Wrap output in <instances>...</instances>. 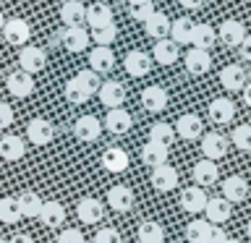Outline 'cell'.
<instances>
[{
	"instance_id": "cell-1",
	"label": "cell",
	"mask_w": 251,
	"mask_h": 243,
	"mask_svg": "<svg viewBox=\"0 0 251 243\" xmlns=\"http://www.w3.org/2000/svg\"><path fill=\"white\" fill-rule=\"evenodd\" d=\"M173 128H176V136H180L183 141H196V139L204 136V123H201V118L194 115V113L180 115Z\"/></svg>"
},
{
	"instance_id": "cell-2",
	"label": "cell",
	"mask_w": 251,
	"mask_h": 243,
	"mask_svg": "<svg viewBox=\"0 0 251 243\" xmlns=\"http://www.w3.org/2000/svg\"><path fill=\"white\" fill-rule=\"evenodd\" d=\"M26 139L37 146H45L55 139V125L47 118H31L26 125Z\"/></svg>"
},
{
	"instance_id": "cell-3",
	"label": "cell",
	"mask_w": 251,
	"mask_h": 243,
	"mask_svg": "<svg viewBox=\"0 0 251 243\" xmlns=\"http://www.w3.org/2000/svg\"><path fill=\"white\" fill-rule=\"evenodd\" d=\"M3 37H5V42L13 45V47H26L29 37H31V26L24 19H5Z\"/></svg>"
},
{
	"instance_id": "cell-4",
	"label": "cell",
	"mask_w": 251,
	"mask_h": 243,
	"mask_svg": "<svg viewBox=\"0 0 251 243\" xmlns=\"http://www.w3.org/2000/svg\"><path fill=\"white\" fill-rule=\"evenodd\" d=\"M19 63H21V71L24 73H39L45 66H47V55L42 47H34V45H26L21 47V55H19Z\"/></svg>"
},
{
	"instance_id": "cell-5",
	"label": "cell",
	"mask_w": 251,
	"mask_h": 243,
	"mask_svg": "<svg viewBox=\"0 0 251 243\" xmlns=\"http://www.w3.org/2000/svg\"><path fill=\"white\" fill-rule=\"evenodd\" d=\"M225 152H227V139L223 136V133H204L201 136L204 160L215 162V160H220V157H225Z\"/></svg>"
},
{
	"instance_id": "cell-6",
	"label": "cell",
	"mask_w": 251,
	"mask_h": 243,
	"mask_svg": "<svg viewBox=\"0 0 251 243\" xmlns=\"http://www.w3.org/2000/svg\"><path fill=\"white\" fill-rule=\"evenodd\" d=\"M100 133H102V123L94 115H81L74 123V136L78 141H86V144H89V141H97L100 139Z\"/></svg>"
},
{
	"instance_id": "cell-7",
	"label": "cell",
	"mask_w": 251,
	"mask_h": 243,
	"mask_svg": "<svg viewBox=\"0 0 251 243\" xmlns=\"http://www.w3.org/2000/svg\"><path fill=\"white\" fill-rule=\"evenodd\" d=\"M5 86H8V92H11L13 97L24 99V97H29V94L34 92V78H31L29 73H24V71L19 68V71H13V73H8Z\"/></svg>"
},
{
	"instance_id": "cell-8",
	"label": "cell",
	"mask_w": 251,
	"mask_h": 243,
	"mask_svg": "<svg viewBox=\"0 0 251 243\" xmlns=\"http://www.w3.org/2000/svg\"><path fill=\"white\" fill-rule=\"evenodd\" d=\"M204 207H207V194L199 186H191L180 194V209L188 212V215H201Z\"/></svg>"
},
{
	"instance_id": "cell-9",
	"label": "cell",
	"mask_w": 251,
	"mask_h": 243,
	"mask_svg": "<svg viewBox=\"0 0 251 243\" xmlns=\"http://www.w3.org/2000/svg\"><path fill=\"white\" fill-rule=\"evenodd\" d=\"M220 84H223L227 92H241L243 86L249 84L243 66H238V63H230V66H225L223 71H220Z\"/></svg>"
},
{
	"instance_id": "cell-10",
	"label": "cell",
	"mask_w": 251,
	"mask_h": 243,
	"mask_svg": "<svg viewBox=\"0 0 251 243\" xmlns=\"http://www.w3.org/2000/svg\"><path fill=\"white\" fill-rule=\"evenodd\" d=\"M100 102L105 107H110V110H115V107H121L123 102H126V86L121 84V81H105L100 86Z\"/></svg>"
},
{
	"instance_id": "cell-11",
	"label": "cell",
	"mask_w": 251,
	"mask_h": 243,
	"mask_svg": "<svg viewBox=\"0 0 251 243\" xmlns=\"http://www.w3.org/2000/svg\"><path fill=\"white\" fill-rule=\"evenodd\" d=\"M60 37H63V47L68 52H84L89 47V31L84 26H66Z\"/></svg>"
},
{
	"instance_id": "cell-12",
	"label": "cell",
	"mask_w": 251,
	"mask_h": 243,
	"mask_svg": "<svg viewBox=\"0 0 251 243\" xmlns=\"http://www.w3.org/2000/svg\"><path fill=\"white\" fill-rule=\"evenodd\" d=\"M233 118H235V105H233V99L217 97V99L209 102V121H212V123L225 125V123H230Z\"/></svg>"
},
{
	"instance_id": "cell-13",
	"label": "cell",
	"mask_w": 251,
	"mask_h": 243,
	"mask_svg": "<svg viewBox=\"0 0 251 243\" xmlns=\"http://www.w3.org/2000/svg\"><path fill=\"white\" fill-rule=\"evenodd\" d=\"M204 219H207L209 225H223L230 219V201H225L223 196H217V199H207V207H204Z\"/></svg>"
},
{
	"instance_id": "cell-14",
	"label": "cell",
	"mask_w": 251,
	"mask_h": 243,
	"mask_svg": "<svg viewBox=\"0 0 251 243\" xmlns=\"http://www.w3.org/2000/svg\"><path fill=\"white\" fill-rule=\"evenodd\" d=\"M76 215H78V219H81L84 225H94V222H100V219H102V215H105V207H102L100 199H92V196H86V199L78 201Z\"/></svg>"
},
{
	"instance_id": "cell-15",
	"label": "cell",
	"mask_w": 251,
	"mask_h": 243,
	"mask_svg": "<svg viewBox=\"0 0 251 243\" xmlns=\"http://www.w3.org/2000/svg\"><path fill=\"white\" fill-rule=\"evenodd\" d=\"M141 105H144L147 113H162V110L168 107V92L157 84L147 86V89L141 92Z\"/></svg>"
},
{
	"instance_id": "cell-16",
	"label": "cell",
	"mask_w": 251,
	"mask_h": 243,
	"mask_svg": "<svg viewBox=\"0 0 251 243\" xmlns=\"http://www.w3.org/2000/svg\"><path fill=\"white\" fill-rule=\"evenodd\" d=\"M217 37L223 39V45H227V47H238L243 39H246V26H243L241 21H235V19H227V21H223Z\"/></svg>"
},
{
	"instance_id": "cell-17",
	"label": "cell",
	"mask_w": 251,
	"mask_h": 243,
	"mask_svg": "<svg viewBox=\"0 0 251 243\" xmlns=\"http://www.w3.org/2000/svg\"><path fill=\"white\" fill-rule=\"evenodd\" d=\"M26 154V144H24L21 136H16V133H5L3 139H0V157L8 162H16L21 160V157Z\"/></svg>"
},
{
	"instance_id": "cell-18",
	"label": "cell",
	"mask_w": 251,
	"mask_h": 243,
	"mask_svg": "<svg viewBox=\"0 0 251 243\" xmlns=\"http://www.w3.org/2000/svg\"><path fill=\"white\" fill-rule=\"evenodd\" d=\"M89 68L94 73H110L115 68V52L110 47H94L89 52Z\"/></svg>"
},
{
	"instance_id": "cell-19",
	"label": "cell",
	"mask_w": 251,
	"mask_h": 243,
	"mask_svg": "<svg viewBox=\"0 0 251 243\" xmlns=\"http://www.w3.org/2000/svg\"><path fill=\"white\" fill-rule=\"evenodd\" d=\"M152 186L157 188V191L168 194L173 191V188L178 186V170L170 168V165H160V168L152 170Z\"/></svg>"
},
{
	"instance_id": "cell-20",
	"label": "cell",
	"mask_w": 251,
	"mask_h": 243,
	"mask_svg": "<svg viewBox=\"0 0 251 243\" xmlns=\"http://www.w3.org/2000/svg\"><path fill=\"white\" fill-rule=\"evenodd\" d=\"M60 19L66 26H84L86 21V8L81 0H66L60 5Z\"/></svg>"
},
{
	"instance_id": "cell-21",
	"label": "cell",
	"mask_w": 251,
	"mask_h": 243,
	"mask_svg": "<svg viewBox=\"0 0 251 243\" xmlns=\"http://www.w3.org/2000/svg\"><path fill=\"white\" fill-rule=\"evenodd\" d=\"M133 191L128 186H113L107 191V204H110V209H115V212H128L133 209Z\"/></svg>"
},
{
	"instance_id": "cell-22",
	"label": "cell",
	"mask_w": 251,
	"mask_h": 243,
	"mask_svg": "<svg viewBox=\"0 0 251 243\" xmlns=\"http://www.w3.org/2000/svg\"><path fill=\"white\" fill-rule=\"evenodd\" d=\"M86 24L92 29H102V26H110L113 24V8L107 3H92L86 5Z\"/></svg>"
},
{
	"instance_id": "cell-23",
	"label": "cell",
	"mask_w": 251,
	"mask_h": 243,
	"mask_svg": "<svg viewBox=\"0 0 251 243\" xmlns=\"http://www.w3.org/2000/svg\"><path fill=\"white\" fill-rule=\"evenodd\" d=\"M131 123H133V118L128 115V110H123V107H115L105 115V128L110 133H115V136H121V133L128 131Z\"/></svg>"
},
{
	"instance_id": "cell-24",
	"label": "cell",
	"mask_w": 251,
	"mask_h": 243,
	"mask_svg": "<svg viewBox=\"0 0 251 243\" xmlns=\"http://www.w3.org/2000/svg\"><path fill=\"white\" fill-rule=\"evenodd\" d=\"M126 71H128L131 76H147L149 71H152V58H149L147 52L141 50H131L128 55H126Z\"/></svg>"
},
{
	"instance_id": "cell-25",
	"label": "cell",
	"mask_w": 251,
	"mask_h": 243,
	"mask_svg": "<svg viewBox=\"0 0 251 243\" xmlns=\"http://www.w3.org/2000/svg\"><path fill=\"white\" fill-rule=\"evenodd\" d=\"M246 194H249V186H246V180H243L241 175H230L223 183V199L230 201V204L243 201V199H246Z\"/></svg>"
},
{
	"instance_id": "cell-26",
	"label": "cell",
	"mask_w": 251,
	"mask_h": 243,
	"mask_svg": "<svg viewBox=\"0 0 251 243\" xmlns=\"http://www.w3.org/2000/svg\"><path fill=\"white\" fill-rule=\"evenodd\" d=\"M217 42V31L209 26V24H194L191 29V45L196 47V50H207Z\"/></svg>"
},
{
	"instance_id": "cell-27",
	"label": "cell",
	"mask_w": 251,
	"mask_h": 243,
	"mask_svg": "<svg viewBox=\"0 0 251 243\" xmlns=\"http://www.w3.org/2000/svg\"><path fill=\"white\" fill-rule=\"evenodd\" d=\"M217 178H220V170H217L215 162L201 160V162L194 165V180H196V186H199V188H207L212 183H217Z\"/></svg>"
},
{
	"instance_id": "cell-28",
	"label": "cell",
	"mask_w": 251,
	"mask_h": 243,
	"mask_svg": "<svg viewBox=\"0 0 251 243\" xmlns=\"http://www.w3.org/2000/svg\"><path fill=\"white\" fill-rule=\"evenodd\" d=\"M168 146L154 144V141H147L144 149H141V162L149 165V168H160V165H168Z\"/></svg>"
},
{
	"instance_id": "cell-29",
	"label": "cell",
	"mask_w": 251,
	"mask_h": 243,
	"mask_svg": "<svg viewBox=\"0 0 251 243\" xmlns=\"http://www.w3.org/2000/svg\"><path fill=\"white\" fill-rule=\"evenodd\" d=\"M152 58L160 63V66H173L180 55H178V45L173 39H157L154 50H152Z\"/></svg>"
},
{
	"instance_id": "cell-30",
	"label": "cell",
	"mask_w": 251,
	"mask_h": 243,
	"mask_svg": "<svg viewBox=\"0 0 251 243\" xmlns=\"http://www.w3.org/2000/svg\"><path fill=\"white\" fill-rule=\"evenodd\" d=\"M212 66V58H209V52L207 50H188L186 55V71L188 73H194V76H201V73H207Z\"/></svg>"
},
{
	"instance_id": "cell-31",
	"label": "cell",
	"mask_w": 251,
	"mask_h": 243,
	"mask_svg": "<svg viewBox=\"0 0 251 243\" xmlns=\"http://www.w3.org/2000/svg\"><path fill=\"white\" fill-rule=\"evenodd\" d=\"M102 165H105V170H110V172H123L128 168V154H126V149H121V146H110V149H105V154H102Z\"/></svg>"
},
{
	"instance_id": "cell-32",
	"label": "cell",
	"mask_w": 251,
	"mask_h": 243,
	"mask_svg": "<svg viewBox=\"0 0 251 243\" xmlns=\"http://www.w3.org/2000/svg\"><path fill=\"white\" fill-rule=\"evenodd\" d=\"M144 26H147V34L154 37V39H168V34H170V19L160 11H154L144 21Z\"/></svg>"
},
{
	"instance_id": "cell-33",
	"label": "cell",
	"mask_w": 251,
	"mask_h": 243,
	"mask_svg": "<svg viewBox=\"0 0 251 243\" xmlns=\"http://www.w3.org/2000/svg\"><path fill=\"white\" fill-rule=\"evenodd\" d=\"M39 219H42V225H47V227H60L63 219H66V209H63L60 201H45L42 212H39Z\"/></svg>"
},
{
	"instance_id": "cell-34",
	"label": "cell",
	"mask_w": 251,
	"mask_h": 243,
	"mask_svg": "<svg viewBox=\"0 0 251 243\" xmlns=\"http://www.w3.org/2000/svg\"><path fill=\"white\" fill-rule=\"evenodd\" d=\"M191 29H194V24L186 19H176V21H170V39L176 42L178 47L180 45H188L191 42Z\"/></svg>"
},
{
	"instance_id": "cell-35",
	"label": "cell",
	"mask_w": 251,
	"mask_h": 243,
	"mask_svg": "<svg viewBox=\"0 0 251 243\" xmlns=\"http://www.w3.org/2000/svg\"><path fill=\"white\" fill-rule=\"evenodd\" d=\"M136 235H139V241H141V243H162L165 230H162V225H160V222H154V219H147V222H141V225H139Z\"/></svg>"
},
{
	"instance_id": "cell-36",
	"label": "cell",
	"mask_w": 251,
	"mask_h": 243,
	"mask_svg": "<svg viewBox=\"0 0 251 243\" xmlns=\"http://www.w3.org/2000/svg\"><path fill=\"white\" fill-rule=\"evenodd\" d=\"M19 219H21L19 199H13V196H5V199H0V222H5V225H16Z\"/></svg>"
},
{
	"instance_id": "cell-37",
	"label": "cell",
	"mask_w": 251,
	"mask_h": 243,
	"mask_svg": "<svg viewBox=\"0 0 251 243\" xmlns=\"http://www.w3.org/2000/svg\"><path fill=\"white\" fill-rule=\"evenodd\" d=\"M42 199L34 194V191H24L19 196V207H21V217H39V212H42Z\"/></svg>"
},
{
	"instance_id": "cell-38",
	"label": "cell",
	"mask_w": 251,
	"mask_h": 243,
	"mask_svg": "<svg viewBox=\"0 0 251 243\" xmlns=\"http://www.w3.org/2000/svg\"><path fill=\"white\" fill-rule=\"evenodd\" d=\"M173 139H176V128H173L170 123H154L152 128H149V141H154V144H162V146L170 149Z\"/></svg>"
},
{
	"instance_id": "cell-39",
	"label": "cell",
	"mask_w": 251,
	"mask_h": 243,
	"mask_svg": "<svg viewBox=\"0 0 251 243\" xmlns=\"http://www.w3.org/2000/svg\"><path fill=\"white\" fill-rule=\"evenodd\" d=\"M74 78H76V81L84 86L89 97H92V94H97V92H100V86H102V81H100V73H94L92 68H86V71H78V73H76Z\"/></svg>"
},
{
	"instance_id": "cell-40",
	"label": "cell",
	"mask_w": 251,
	"mask_h": 243,
	"mask_svg": "<svg viewBox=\"0 0 251 243\" xmlns=\"http://www.w3.org/2000/svg\"><path fill=\"white\" fill-rule=\"evenodd\" d=\"M115 37H118V26H115V24L89 31V39H94V42H97V47H110V45L115 42Z\"/></svg>"
},
{
	"instance_id": "cell-41",
	"label": "cell",
	"mask_w": 251,
	"mask_h": 243,
	"mask_svg": "<svg viewBox=\"0 0 251 243\" xmlns=\"http://www.w3.org/2000/svg\"><path fill=\"white\" fill-rule=\"evenodd\" d=\"M209 222L207 219H194V222H188L186 227V238L188 243H204V238H207V233H209Z\"/></svg>"
},
{
	"instance_id": "cell-42",
	"label": "cell",
	"mask_w": 251,
	"mask_h": 243,
	"mask_svg": "<svg viewBox=\"0 0 251 243\" xmlns=\"http://www.w3.org/2000/svg\"><path fill=\"white\" fill-rule=\"evenodd\" d=\"M63 92H66V99L71 102V105H84V102L89 99V94H86V89H84V86L76 81V78H71V81L66 84V89H63Z\"/></svg>"
},
{
	"instance_id": "cell-43",
	"label": "cell",
	"mask_w": 251,
	"mask_h": 243,
	"mask_svg": "<svg viewBox=\"0 0 251 243\" xmlns=\"http://www.w3.org/2000/svg\"><path fill=\"white\" fill-rule=\"evenodd\" d=\"M233 146H238L241 152H251V125H238L233 131Z\"/></svg>"
},
{
	"instance_id": "cell-44",
	"label": "cell",
	"mask_w": 251,
	"mask_h": 243,
	"mask_svg": "<svg viewBox=\"0 0 251 243\" xmlns=\"http://www.w3.org/2000/svg\"><path fill=\"white\" fill-rule=\"evenodd\" d=\"M128 13H131V19H136V21H147L149 16L154 13V5H152V0H141V3H131V5H128Z\"/></svg>"
},
{
	"instance_id": "cell-45",
	"label": "cell",
	"mask_w": 251,
	"mask_h": 243,
	"mask_svg": "<svg viewBox=\"0 0 251 243\" xmlns=\"http://www.w3.org/2000/svg\"><path fill=\"white\" fill-rule=\"evenodd\" d=\"M94 243H121V233L115 227H102L94 233Z\"/></svg>"
},
{
	"instance_id": "cell-46",
	"label": "cell",
	"mask_w": 251,
	"mask_h": 243,
	"mask_svg": "<svg viewBox=\"0 0 251 243\" xmlns=\"http://www.w3.org/2000/svg\"><path fill=\"white\" fill-rule=\"evenodd\" d=\"M58 243H84V235L76 227H68V230H63L58 235Z\"/></svg>"
},
{
	"instance_id": "cell-47",
	"label": "cell",
	"mask_w": 251,
	"mask_h": 243,
	"mask_svg": "<svg viewBox=\"0 0 251 243\" xmlns=\"http://www.w3.org/2000/svg\"><path fill=\"white\" fill-rule=\"evenodd\" d=\"M225 241H227V233L220 225H212L209 233H207V238H204V243H225Z\"/></svg>"
},
{
	"instance_id": "cell-48",
	"label": "cell",
	"mask_w": 251,
	"mask_h": 243,
	"mask_svg": "<svg viewBox=\"0 0 251 243\" xmlns=\"http://www.w3.org/2000/svg\"><path fill=\"white\" fill-rule=\"evenodd\" d=\"M11 123H13V107L5 105V102H0V131L8 128Z\"/></svg>"
},
{
	"instance_id": "cell-49",
	"label": "cell",
	"mask_w": 251,
	"mask_h": 243,
	"mask_svg": "<svg viewBox=\"0 0 251 243\" xmlns=\"http://www.w3.org/2000/svg\"><path fill=\"white\" fill-rule=\"evenodd\" d=\"M238 50H241V58L251 63V34H246V39L238 45Z\"/></svg>"
},
{
	"instance_id": "cell-50",
	"label": "cell",
	"mask_w": 251,
	"mask_h": 243,
	"mask_svg": "<svg viewBox=\"0 0 251 243\" xmlns=\"http://www.w3.org/2000/svg\"><path fill=\"white\" fill-rule=\"evenodd\" d=\"M183 8H188V11H196V8H201L204 5V0H178Z\"/></svg>"
},
{
	"instance_id": "cell-51",
	"label": "cell",
	"mask_w": 251,
	"mask_h": 243,
	"mask_svg": "<svg viewBox=\"0 0 251 243\" xmlns=\"http://www.w3.org/2000/svg\"><path fill=\"white\" fill-rule=\"evenodd\" d=\"M8 243H34V238H31V235H24V233H19V235H13L11 241Z\"/></svg>"
},
{
	"instance_id": "cell-52",
	"label": "cell",
	"mask_w": 251,
	"mask_h": 243,
	"mask_svg": "<svg viewBox=\"0 0 251 243\" xmlns=\"http://www.w3.org/2000/svg\"><path fill=\"white\" fill-rule=\"evenodd\" d=\"M241 92H243V102H246V105L251 107V84H246V86H243Z\"/></svg>"
},
{
	"instance_id": "cell-53",
	"label": "cell",
	"mask_w": 251,
	"mask_h": 243,
	"mask_svg": "<svg viewBox=\"0 0 251 243\" xmlns=\"http://www.w3.org/2000/svg\"><path fill=\"white\" fill-rule=\"evenodd\" d=\"M3 26H5V16H3V11H0V31H3Z\"/></svg>"
},
{
	"instance_id": "cell-54",
	"label": "cell",
	"mask_w": 251,
	"mask_h": 243,
	"mask_svg": "<svg viewBox=\"0 0 251 243\" xmlns=\"http://www.w3.org/2000/svg\"><path fill=\"white\" fill-rule=\"evenodd\" d=\"M246 233H249V241H251V219H249V225H246Z\"/></svg>"
},
{
	"instance_id": "cell-55",
	"label": "cell",
	"mask_w": 251,
	"mask_h": 243,
	"mask_svg": "<svg viewBox=\"0 0 251 243\" xmlns=\"http://www.w3.org/2000/svg\"><path fill=\"white\" fill-rule=\"evenodd\" d=\"M225 243H241V241H235V238H227Z\"/></svg>"
},
{
	"instance_id": "cell-56",
	"label": "cell",
	"mask_w": 251,
	"mask_h": 243,
	"mask_svg": "<svg viewBox=\"0 0 251 243\" xmlns=\"http://www.w3.org/2000/svg\"><path fill=\"white\" fill-rule=\"evenodd\" d=\"M131 3H141V0H128V5H131Z\"/></svg>"
},
{
	"instance_id": "cell-57",
	"label": "cell",
	"mask_w": 251,
	"mask_h": 243,
	"mask_svg": "<svg viewBox=\"0 0 251 243\" xmlns=\"http://www.w3.org/2000/svg\"><path fill=\"white\" fill-rule=\"evenodd\" d=\"M0 243H8V241H3V238H0Z\"/></svg>"
},
{
	"instance_id": "cell-58",
	"label": "cell",
	"mask_w": 251,
	"mask_h": 243,
	"mask_svg": "<svg viewBox=\"0 0 251 243\" xmlns=\"http://www.w3.org/2000/svg\"><path fill=\"white\" fill-rule=\"evenodd\" d=\"M246 243H251V241H246Z\"/></svg>"
}]
</instances>
